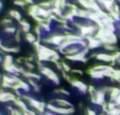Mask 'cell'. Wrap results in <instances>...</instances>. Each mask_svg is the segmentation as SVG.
<instances>
[{
  "mask_svg": "<svg viewBox=\"0 0 120 115\" xmlns=\"http://www.w3.org/2000/svg\"><path fill=\"white\" fill-rule=\"evenodd\" d=\"M86 115H96V112L94 111V110L87 108V109H86Z\"/></svg>",
  "mask_w": 120,
  "mask_h": 115,
  "instance_id": "cell-28",
  "label": "cell"
},
{
  "mask_svg": "<svg viewBox=\"0 0 120 115\" xmlns=\"http://www.w3.org/2000/svg\"><path fill=\"white\" fill-rule=\"evenodd\" d=\"M118 62H119V63H120V59H119V60H118Z\"/></svg>",
  "mask_w": 120,
  "mask_h": 115,
  "instance_id": "cell-36",
  "label": "cell"
},
{
  "mask_svg": "<svg viewBox=\"0 0 120 115\" xmlns=\"http://www.w3.org/2000/svg\"><path fill=\"white\" fill-rule=\"evenodd\" d=\"M55 93H58V94H62V95H65V96H70L71 95V93L68 92V91H66V90H64V89H56V90L54 91Z\"/></svg>",
  "mask_w": 120,
  "mask_h": 115,
  "instance_id": "cell-24",
  "label": "cell"
},
{
  "mask_svg": "<svg viewBox=\"0 0 120 115\" xmlns=\"http://www.w3.org/2000/svg\"><path fill=\"white\" fill-rule=\"evenodd\" d=\"M62 1H65V2H68V0H62Z\"/></svg>",
  "mask_w": 120,
  "mask_h": 115,
  "instance_id": "cell-35",
  "label": "cell"
},
{
  "mask_svg": "<svg viewBox=\"0 0 120 115\" xmlns=\"http://www.w3.org/2000/svg\"><path fill=\"white\" fill-rule=\"evenodd\" d=\"M18 84H19V87H20V90L23 91V92H30V91H31V89H32L31 86L29 84V82H27V81H24L23 79H20V80H19Z\"/></svg>",
  "mask_w": 120,
  "mask_h": 115,
  "instance_id": "cell-15",
  "label": "cell"
},
{
  "mask_svg": "<svg viewBox=\"0 0 120 115\" xmlns=\"http://www.w3.org/2000/svg\"><path fill=\"white\" fill-rule=\"evenodd\" d=\"M103 49L106 50L108 52H116L118 51V48H117L116 44H103Z\"/></svg>",
  "mask_w": 120,
  "mask_h": 115,
  "instance_id": "cell-20",
  "label": "cell"
},
{
  "mask_svg": "<svg viewBox=\"0 0 120 115\" xmlns=\"http://www.w3.org/2000/svg\"><path fill=\"white\" fill-rule=\"evenodd\" d=\"M82 46H79V44H74V46H71L70 48H68L65 51H64L63 55L64 56H71V55H75L77 53H79L81 50H82Z\"/></svg>",
  "mask_w": 120,
  "mask_h": 115,
  "instance_id": "cell-7",
  "label": "cell"
},
{
  "mask_svg": "<svg viewBox=\"0 0 120 115\" xmlns=\"http://www.w3.org/2000/svg\"><path fill=\"white\" fill-rule=\"evenodd\" d=\"M87 42V48L90 50H96V49L100 48V46H103V43L101 42V40L97 39L95 36H92V37H87L86 39Z\"/></svg>",
  "mask_w": 120,
  "mask_h": 115,
  "instance_id": "cell-5",
  "label": "cell"
},
{
  "mask_svg": "<svg viewBox=\"0 0 120 115\" xmlns=\"http://www.w3.org/2000/svg\"><path fill=\"white\" fill-rule=\"evenodd\" d=\"M13 23V19L12 18H4L2 19L1 21H0V25L3 27H10V25H12Z\"/></svg>",
  "mask_w": 120,
  "mask_h": 115,
  "instance_id": "cell-21",
  "label": "cell"
},
{
  "mask_svg": "<svg viewBox=\"0 0 120 115\" xmlns=\"http://www.w3.org/2000/svg\"><path fill=\"white\" fill-rule=\"evenodd\" d=\"M0 50H1L2 53H5V54H18V53H20V46H2L1 48H0Z\"/></svg>",
  "mask_w": 120,
  "mask_h": 115,
  "instance_id": "cell-8",
  "label": "cell"
},
{
  "mask_svg": "<svg viewBox=\"0 0 120 115\" xmlns=\"http://www.w3.org/2000/svg\"><path fill=\"white\" fill-rule=\"evenodd\" d=\"M19 25H20V31L22 32L23 34H27V33H31V23L29 21H26L25 19H22V20L19 22Z\"/></svg>",
  "mask_w": 120,
  "mask_h": 115,
  "instance_id": "cell-10",
  "label": "cell"
},
{
  "mask_svg": "<svg viewBox=\"0 0 120 115\" xmlns=\"http://www.w3.org/2000/svg\"><path fill=\"white\" fill-rule=\"evenodd\" d=\"M51 104L57 106V107H61V108H73L72 104L64 98H55L53 100H51Z\"/></svg>",
  "mask_w": 120,
  "mask_h": 115,
  "instance_id": "cell-6",
  "label": "cell"
},
{
  "mask_svg": "<svg viewBox=\"0 0 120 115\" xmlns=\"http://www.w3.org/2000/svg\"><path fill=\"white\" fill-rule=\"evenodd\" d=\"M62 68H63V71L66 72V73H71V72H72L71 67L66 62H64V61H62Z\"/></svg>",
  "mask_w": 120,
  "mask_h": 115,
  "instance_id": "cell-26",
  "label": "cell"
},
{
  "mask_svg": "<svg viewBox=\"0 0 120 115\" xmlns=\"http://www.w3.org/2000/svg\"><path fill=\"white\" fill-rule=\"evenodd\" d=\"M55 67H56L57 70H59V71H63V68H62V61H57V62L54 63Z\"/></svg>",
  "mask_w": 120,
  "mask_h": 115,
  "instance_id": "cell-27",
  "label": "cell"
},
{
  "mask_svg": "<svg viewBox=\"0 0 120 115\" xmlns=\"http://www.w3.org/2000/svg\"><path fill=\"white\" fill-rule=\"evenodd\" d=\"M96 59L99 61H103V62H108V63H112L113 62V57L112 54H109V53H98Z\"/></svg>",
  "mask_w": 120,
  "mask_h": 115,
  "instance_id": "cell-9",
  "label": "cell"
},
{
  "mask_svg": "<svg viewBox=\"0 0 120 115\" xmlns=\"http://www.w3.org/2000/svg\"><path fill=\"white\" fill-rule=\"evenodd\" d=\"M0 80H2V75L0 74Z\"/></svg>",
  "mask_w": 120,
  "mask_h": 115,
  "instance_id": "cell-34",
  "label": "cell"
},
{
  "mask_svg": "<svg viewBox=\"0 0 120 115\" xmlns=\"http://www.w3.org/2000/svg\"><path fill=\"white\" fill-rule=\"evenodd\" d=\"M3 46V43H2V41H1V39H0V48H1V46Z\"/></svg>",
  "mask_w": 120,
  "mask_h": 115,
  "instance_id": "cell-33",
  "label": "cell"
},
{
  "mask_svg": "<svg viewBox=\"0 0 120 115\" xmlns=\"http://www.w3.org/2000/svg\"><path fill=\"white\" fill-rule=\"evenodd\" d=\"M71 73H74V74H79V75H83V72L80 71V70H72Z\"/></svg>",
  "mask_w": 120,
  "mask_h": 115,
  "instance_id": "cell-29",
  "label": "cell"
},
{
  "mask_svg": "<svg viewBox=\"0 0 120 115\" xmlns=\"http://www.w3.org/2000/svg\"><path fill=\"white\" fill-rule=\"evenodd\" d=\"M21 34H22V32L20 31V30H17V32L15 33V36H14V40L16 43H20L21 42Z\"/></svg>",
  "mask_w": 120,
  "mask_h": 115,
  "instance_id": "cell-23",
  "label": "cell"
},
{
  "mask_svg": "<svg viewBox=\"0 0 120 115\" xmlns=\"http://www.w3.org/2000/svg\"><path fill=\"white\" fill-rule=\"evenodd\" d=\"M39 25H40V27L42 29L43 33H50V32L52 31V29H51V27H52V23L46 22L45 20H44L43 22H42L41 24H39Z\"/></svg>",
  "mask_w": 120,
  "mask_h": 115,
  "instance_id": "cell-18",
  "label": "cell"
},
{
  "mask_svg": "<svg viewBox=\"0 0 120 115\" xmlns=\"http://www.w3.org/2000/svg\"><path fill=\"white\" fill-rule=\"evenodd\" d=\"M24 2L26 4H29V6L30 5H33V4H35V1L34 0H24Z\"/></svg>",
  "mask_w": 120,
  "mask_h": 115,
  "instance_id": "cell-30",
  "label": "cell"
},
{
  "mask_svg": "<svg viewBox=\"0 0 120 115\" xmlns=\"http://www.w3.org/2000/svg\"><path fill=\"white\" fill-rule=\"evenodd\" d=\"M64 40H65V36L63 35V33H54V34H51V35L42 38L41 43L53 44L54 46H59Z\"/></svg>",
  "mask_w": 120,
  "mask_h": 115,
  "instance_id": "cell-1",
  "label": "cell"
},
{
  "mask_svg": "<svg viewBox=\"0 0 120 115\" xmlns=\"http://www.w3.org/2000/svg\"><path fill=\"white\" fill-rule=\"evenodd\" d=\"M39 6L44 10H52L54 6V0H44V1L39 2Z\"/></svg>",
  "mask_w": 120,
  "mask_h": 115,
  "instance_id": "cell-13",
  "label": "cell"
},
{
  "mask_svg": "<svg viewBox=\"0 0 120 115\" xmlns=\"http://www.w3.org/2000/svg\"><path fill=\"white\" fill-rule=\"evenodd\" d=\"M38 12H39V4L35 3L33 5H30L27 8V14L32 18H35L36 16H38Z\"/></svg>",
  "mask_w": 120,
  "mask_h": 115,
  "instance_id": "cell-11",
  "label": "cell"
},
{
  "mask_svg": "<svg viewBox=\"0 0 120 115\" xmlns=\"http://www.w3.org/2000/svg\"><path fill=\"white\" fill-rule=\"evenodd\" d=\"M71 86H72L73 88L77 89L79 92L83 93V94H85V93L87 92V89H89V86H86V84L82 82L81 80L77 79V78H73V80L71 81Z\"/></svg>",
  "mask_w": 120,
  "mask_h": 115,
  "instance_id": "cell-4",
  "label": "cell"
},
{
  "mask_svg": "<svg viewBox=\"0 0 120 115\" xmlns=\"http://www.w3.org/2000/svg\"><path fill=\"white\" fill-rule=\"evenodd\" d=\"M17 96L12 92L4 91L3 89H0V103H14L16 100Z\"/></svg>",
  "mask_w": 120,
  "mask_h": 115,
  "instance_id": "cell-3",
  "label": "cell"
},
{
  "mask_svg": "<svg viewBox=\"0 0 120 115\" xmlns=\"http://www.w3.org/2000/svg\"><path fill=\"white\" fill-rule=\"evenodd\" d=\"M15 63V59L12 54H5L3 56V61H2V65H11Z\"/></svg>",
  "mask_w": 120,
  "mask_h": 115,
  "instance_id": "cell-14",
  "label": "cell"
},
{
  "mask_svg": "<svg viewBox=\"0 0 120 115\" xmlns=\"http://www.w3.org/2000/svg\"><path fill=\"white\" fill-rule=\"evenodd\" d=\"M3 61V57L1 56V53H0V62H2Z\"/></svg>",
  "mask_w": 120,
  "mask_h": 115,
  "instance_id": "cell-32",
  "label": "cell"
},
{
  "mask_svg": "<svg viewBox=\"0 0 120 115\" xmlns=\"http://www.w3.org/2000/svg\"><path fill=\"white\" fill-rule=\"evenodd\" d=\"M3 32L6 34H8V35H13L17 32V29L14 27V25H10V27H3Z\"/></svg>",
  "mask_w": 120,
  "mask_h": 115,
  "instance_id": "cell-19",
  "label": "cell"
},
{
  "mask_svg": "<svg viewBox=\"0 0 120 115\" xmlns=\"http://www.w3.org/2000/svg\"><path fill=\"white\" fill-rule=\"evenodd\" d=\"M26 58V57H25ZM24 68L27 70V71H31V72H34V70H35V65H34L33 62H30V61H27V60H24Z\"/></svg>",
  "mask_w": 120,
  "mask_h": 115,
  "instance_id": "cell-22",
  "label": "cell"
},
{
  "mask_svg": "<svg viewBox=\"0 0 120 115\" xmlns=\"http://www.w3.org/2000/svg\"><path fill=\"white\" fill-rule=\"evenodd\" d=\"M2 8H3V3H2V1H1V0H0V13H1Z\"/></svg>",
  "mask_w": 120,
  "mask_h": 115,
  "instance_id": "cell-31",
  "label": "cell"
},
{
  "mask_svg": "<svg viewBox=\"0 0 120 115\" xmlns=\"http://www.w3.org/2000/svg\"><path fill=\"white\" fill-rule=\"evenodd\" d=\"M24 37H25V39H26V41L29 42V43H31V44H34L38 40L37 36H36L34 33H27V34H25Z\"/></svg>",
  "mask_w": 120,
  "mask_h": 115,
  "instance_id": "cell-17",
  "label": "cell"
},
{
  "mask_svg": "<svg viewBox=\"0 0 120 115\" xmlns=\"http://www.w3.org/2000/svg\"><path fill=\"white\" fill-rule=\"evenodd\" d=\"M14 4L17 6H19V8H25V5H26V3L24 2V0H14Z\"/></svg>",
  "mask_w": 120,
  "mask_h": 115,
  "instance_id": "cell-25",
  "label": "cell"
},
{
  "mask_svg": "<svg viewBox=\"0 0 120 115\" xmlns=\"http://www.w3.org/2000/svg\"><path fill=\"white\" fill-rule=\"evenodd\" d=\"M38 70H39L40 74H42L43 76H45V77L48 78L49 80H51L53 84H60V78H59L58 74L55 73L51 68H48V67H45V65H43V67L39 68Z\"/></svg>",
  "mask_w": 120,
  "mask_h": 115,
  "instance_id": "cell-2",
  "label": "cell"
},
{
  "mask_svg": "<svg viewBox=\"0 0 120 115\" xmlns=\"http://www.w3.org/2000/svg\"><path fill=\"white\" fill-rule=\"evenodd\" d=\"M8 16H10V18L15 19V20L18 21V22H20V21L22 20V15L17 10H10L8 11Z\"/></svg>",
  "mask_w": 120,
  "mask_h": 115,
  "instance_id": "cell-12",
  "label": "cell"
},
{
  "mask_svg": "<svg viewBox=\"0 0 120 115\" xmlns=\"http://www.w3.org/2000/svg\"><path fill=\"white\" fill-rule=\"evenodd\" d=\"M120 94V89L119 88H115V87H113V88H111V91H110V97L112 100H116V98L119 96Z\"/></svg>",
  "mask_w": 120,
  "mask_h": 115,
  "instance_id": "cell-16",
  "label": "cell"
}]
</instances>
